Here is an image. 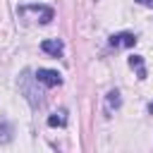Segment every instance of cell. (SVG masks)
Here are the masks:
<instances>
[{
  "label": "cell",
  "instance_id": "cell-1",
  "mask_svg": "<svg viewBox=\"0 0 153 153\" xmlns=\"http://www.w3.org/2000/svg\"><path fill=\"white\" fill-rule=\"evenodd\" d=\"M38 84H41V81L36 79L33 72H29V69L22 72V76H19V91L26 96V100H29L31 108H38V105L43 103V91H41Z\"/></svg>",
  "mask_w": 153,
  "mask_h": 153
},
{
  "label": "cell",
  "instance_id": "cell-2",
  "mask_svg": "<svg viewBox=\"0 0 153 153\" xmlns=\"http://www.w3.org/2000/svg\"><path fill=\"white\" fill-rule=\"evenodd\" d=\"M36 79L45 86H60L62 84V74L57 69H38L36 72Z\"/></svg>",
  "mask_w": 153,
  "mask_h": 153
},
{
  "label": "cell",
  "instance_id": "cell-3",
  "mask_svg": "<svg viewBox=\"0 0 153 153\" xmlns=\"http://www.w3.org/2000/svg\"><path fill=\"white\" fill-rule=\"evenodd\" d=\"M136 41H139V38H136L134 33H129V31H122V33H112V36H110V45H115V48H117V45L134 48Z\"/></svg>",
  "mask_w": 153,
  "mask_h": 153
},
{
  "label": "cell",
  "instance_id": "cell-4",
  "mask_svg": "<svg viewBox=\"0 0 153 153\" xmlns=\"http://www.w3.org/2000/svg\"><path fill=\"white\" fill-rule=\"evenodd\" d=\"M41 50H43V53H48V55H53V57H57V55H62L65 45H62V41H60V38H48V41H43V43H41Z\"/></svg>",
  "mask_w": 153,
  "mask_h": 153
},
{
  "label": "cell",
  "instance_id": "cell-5",
  "mask_svg": "<svg viewBox=\"0 0 153 153\" xmlns=\"http://www.w3.org/2000/svg\"><path fill=\"white\" fill-rule=\"evenodd\" d=\"M120 105H122V96H120V91H117V88L108 91V96H105V112L112 115L115 110H120Z\"/></svg>",
  "mask_w": 153,
  "mask_h": 153
},
{
  "label": "cell",
  "instance_id": "cell-6",
  "mask_svg": "<svg viewBox=\"0 0 153 153\" xmlns=\"http://www.w3.org/2000/svg\"><path fill=\"white\" fill-rule=\"evenodd\" d=\"M48 124L50 127H65L67 124V110H57L48 117Z\"/></svg>",
  "mask_w": 153,
  "mask_h": 153
},
{
  "label": "cell",
  "instance_id": "cell-7",
  "mask_svg": "<svg viewBox=\"0 0 153 153\" xmlns=\"http://www.w3.org/2000/svg\"><path fill=\"white\" fill-rule=\"evenodd\" d=\"M7 141H12V124L2 122L0 124V143H7Z\"/></svg>",
  "mask_w": 153,
  "mask_h": 153
},
{
  "label": "cell",
  "instance_id": "cell-8",
  "mask_svg": "<svg viewBox=\"0 0 153 153\" xmlns=\"http://www.w3.org/2000/svg\"><path fill=\"white\" fill-rule=\"evenodd\" d=\"M129 67H136V69L143 67V57H141V55H131V57H129Z\"/></svg>",
  "mask_w": 153,
  "mask_h": 153
},
{
  "label": "cell",
  "instance_id": "cell-9",
  "mask_svg": "<svg viewBox=\"0 0 153 153\" xmlns=\"http://www.w3.org/2000/svg\"><path fill=\"white\" fill-rule=\"evenodd\" d=\"M136 74H139V79H146V67H139Z\"/></svg>",
  "mask_w": 153,
  "mask_h": 153
},
{
  "label": "cell",
  "instance_id": "cell-10",
  "mask_svg": "<svg viewBox=\"0 0 153 153\" xmlns=\"http://www.w3.org/2000/svg\"><path fill=\"white\" fill-rule=\"evenodd\" d=\"M139 5H146V7H153V0H136Z\"/></svg>",
  "mask_w": 153,
  "mask_h": 153
},
{
  "label": "cell",
  "instance_id": "cell-11",
  "mask_svg": "<svg viewBox=\"0 0 153 153\" xmlns=\"http://www.w3.org/2000/svg\"><path fill=\"white\" fill-rule=\"evenodd\" d=\"M148 110H151V112H153V105H151V108H148Z\"/></svg>",
  "mask_w": 153,
  "mask_h": 153
}]
</instances>
